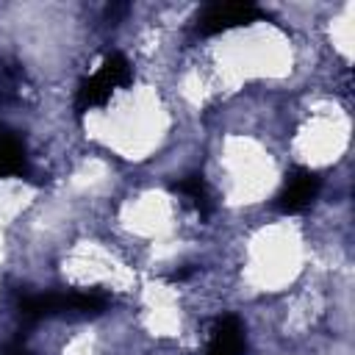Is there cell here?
I'll use <instances>...</instances> for the list:
<instances>
[{
    "mask_svg": "<svg viewBox=\"0 0 355 355\" xmlns=\"http://www.w3.org/2000/svg\"><path fill=\"white\" fill-rule=\"evenodd\" d=\"M108 308L103 291H36L17 300V313L25 322H42L50 316H94Z\"/></svg>",
    "mask_w": 355,
    "mask_h": 355,
    "instance_id": "cell-1",
    "label": "cell"
},
{
    "mask_svg": "<svg viewBox=\"0 0 355 355\" xmlns=\"http://www.w3.org/2000/svg\"><path fill=\"white\" fill-rule=\"evenodd\" d=\"M130 80H133L130 61L122 53H108L103 58V64L78 83V89H75V111L86 114L92 108H103L111 100V94L125 89V86H130Z\"/></svg>",
    "mask_w": 355,
    "mask_h": 355,
    "instance_id": "cell-2",
    "label": "cell"
},
{
    "mask_svg": "<svg viewBox=\"0 0 355 355\" xmlns=\"http://www.w3.org/2000/svg\"><path fill=\"white\" fill-rule=\"evenodd\" d=\"M263 19V11L255 3L247 0H233V3H208L200 14H197V33L200 36H216V33H227L233 28H244Z\"/></svg>",
    "mask_w": 355,
    "mask_h": 355,
    "instance_id": "cell-3",
    "label": "cell"
},
{
    "mask_svg": "<svg viewBox=\"0 0 355 355\" xmlns=\"http://www.w3.org/2000/svg\"><path fill=\"white\" fill-rule=\"evenodd\" d=\"M322 191V178L308 166H294L286 172L280 191L275 194V208L280 214H302L313 205Z\"/></svg>",
    "mask_w": 355,
    "mask_h": 355,
    "instance_id": "cell-4",
    "label": "cell"
},
{
    "mask_svg": "<svg viewBox=\"0 0 355 355\" xmlns=\"http://www.w3.org/2000/svg\"><path fill=\"white\" fill-rule=\"evenodd\" d=\"M247 349V333L236 313H222L208 336L205 355H244Z\"/></svg>",
    "mask_w": 355,
    "mask_h": 355,
    "instance_id": "cell-5",
    "label": "cell"
},
{
    "mask_svg": "<svg viewBox=\"0 0 355 355\" xmlns=\"http://www.w3.org/2000/svg\"><path fill=\"white\" fill-rule=\"evenodd\" d=\"M31 172L28 150L22 139L11 130H0V180L3 178H25Z\"/></svg>",
    "mask_w": 355,
    "mask_h": 355,
    "instance_id": "cell-6",
    "label": "cell"
},
{
    "mask_svg": "<svg viewBox=\"0 0 355 355\" xmlns=\"http://www.w3.org/2000/svg\"><path fill=\"white\" fill-rule=\"evenodd\" d=\"M172 189H175L180 197H186L202 219L211 216V211H214V197H211V189H208V183H205L202 175H197V172H194V175H186V178H180L178 183H172Z\"/></svg>",
    "mask_w": 355,
    "mask_h": 355,
    "instance_id": "cell-7",
    "label": "cell"
},
{
    "mask_svg": "<svg viewBox=\"0 0 355 355\" xmlns=\"http://www.w3.org/2000/svg\"><path fill=\"white\" fill-rule=\"evenodd\" d=\"M19 86V69L14 67H0V97L14 94Z\"/></svg>",
    "mask_w": 355,
    "mask_h": 355,
    "instance_id": "cell-8",
    "label": "cell"
},
{
    "mask_svg": "<svg viewBox=\"0 0 355 355\" xmlns=\"http://www.w3.org/2000/svg\"><path fill=\"white\" fill-rule=\"evenodd\" d=\"M0 355H31V349L22 341H8L6 347H0Z\"/></svg>",
    "mask_w": 355,
    "mask_h": 355,
    "instance_id": "cell-9",
    "label": "cell"
}]
</instances>
